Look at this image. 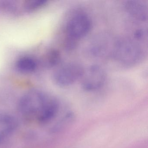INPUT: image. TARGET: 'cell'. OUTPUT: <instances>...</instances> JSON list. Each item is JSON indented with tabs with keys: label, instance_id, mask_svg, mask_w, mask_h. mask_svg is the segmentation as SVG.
Wrapping results in <instances>:
<instances>
[{
	"label": "cell",
	"instance_id": "6da1fadb",
	"mask_svg": "<svg viewBox=\"0 0 148 148\" xmlns=\"http://www.w3.org/2000/svg\"><path fill=\"white\" fill-rule=\"evenodd\" d=\"M18 109L26 120L38 123H48L56 117L60 103L53 96L41 90H32L21 98Z\"/></svg>",
	"mask_w": 148,
	"mask_h": 148
},
{
	"label": "cell",
	"instance_id": "7a4b0ae2",
	"mask_svg": "<svg viewBox=\"0 0 148 148\" xmlns=\"http://www.w3.org/2000/svg\"><path fill=\"white\" fill-rule=\"evenodd\" d=\"M143 49L136 40L129 38L119 39L113 44L112 56L122 65L131 66L139 62L143 58Z\"/></svg>",
	"mask_w": 148,
	"mask_h": 148
},
{
	"label": "cell",
	"instance_id": "3957f363",
	"mask_svg": "<svg viewBox=\"0 0 148 148\" xmlns=\"http://www.w3.org/2000/svg\"><path fill=\"white\" fill-rule=\"evenodd\" d=\"M84 70V67L79 63H66L55 70L53 79L54 83L59 86H69L81 79Z\"/></svg>",
	"mask_w": 148,
	"mask_h": 148
},
{
	"label": "cell",
	"instance_id": "277c9868",
	"mask_svg": "<svg viewBox=\"0 0 148 148\" xmlns=\"http://www.w3.org/2000/svg\"><path fill=\"white\" fill-rule=\"evenodd\" d=\"M92 23L85 14L78 13L73 16L66 23V37L77 41L87 34L91 28Z\"/></svg>",
	"mask_w": 148,
	"mask_h": 148
},
{
	"label": "cell",
	"instance_id": "5b68a950",
	"mask_svg": "<svg viewBox=\"0 0 148 148\" xmlns=\"http://www.w3.org/2000/svg\"><path fill=\"white\" fill-rule=\"evenodd\" d=\"M105 71L99 65H92L84 69L81 77V86L86 91L96 90L103 86L105 82Z\"/></svg>",
	"mask_w": 148,
	"mask_h": 148
},
{
	"label": "cell",
	"instance_id": "8992f818",
	"mask_svg": "<svg viewBox=\"0 0 148 148\" xmlns=\"http://www.w3.org/2000/svg\"><path fill=\"white\" fill-rule=\"evenodd\" d=\"M125 8L131 17L137 20L145 21L148 18V5L143 1H127L125 4Z\"/></svg>",
	"mask_w": 148,
	"mask_h": 148
},
{
	"label": "cell",
	"instance_id": "52a82bcc",
	"mask_svg": "<svg viewBox=\"0 0 148 148\" xmlns=\"http://www.w3.org/2000/svg\"><path fill=\"white\" fill-rule=\"evenodd\" d=\"M17 126V121L14 117L0 112V143L12 134Z\"/></svg>",
	"mask_w": 148,
	"mask_h": 148
},
{
	"label": "cell",
	"instance_id": "ba28073f",
	"mask_svg": "<svg viewBox=\"0 0 148 148\" xmlns=\"http://www.w3.org/2000/svg\"><path fill=\"white\" fill-rule=\"evenodd\" d=\"M16 68L20 72L29 73L34 72L38 67V63L36 59L30 56H24L17 60Z\"/></svg>",
	"mask_w": 148,
	"mask_h": 148
},
{
	"label": "cell",
	"instance_id": "9c48e42d",
	"mask_svg": "<svg viewBox=\"0 0 148 148\" xmlns=\"http://www.w3.org/2000/svg\"><path fill=\"white\" fill-rule=\"evenodd\" d=\"M60 58V54L58 51L56 50L49 51L44 58L45 65L47 67H53L59 63Z\"/></svg>",
	"mask_w": 148,
	"mask_h": 148
}]
</instances>
